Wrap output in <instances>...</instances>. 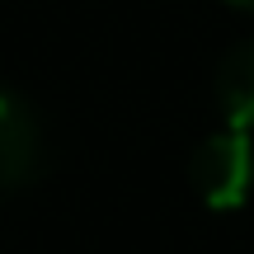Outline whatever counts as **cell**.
Segmentation results:
<instances>
[{"instance_id":"3","label":"cell","mask_w":254,"mask_h":254,"mask_svg":"<svg viewBox=\"0 0 254 254\" xmlns=\"http://www.w3.org/2000/svg\"><path fill=\"white\" fill-rule=\"evenodd\" d=\"M217 104L226 127L254 132V43H240L217 71Z\"/></svg>"},{"instance_id":"2","label":"cell","mask_w":254,"mask_h":254,"mask_svg":"<svg viewBox=\"0 0 254 254\" xmlns=\"http://www.w3.org/2000/svg\"><path fill=\"white\" fill-rule=\"evenodd\" d=\"M43 165V132L38 118L14 99V94H0V193L28 184Z\"/></svg>"},{"instance_id":"4","label":"cell","mask_w":254,"mask_h":254,"mask_svg":"<svg viewBox=\"0 0 254 254\" xmlns=\"http://www.w3.org/2000/svg\"><path fill=\"white\" fill-rule=\"evenodd\" d=\"M231 5H240V9H254V0H231Z\"/></svg>"},{"instance_id":"1","label":"cell","mask_w":254,"mask_h":254,"mask_svg":"<svg viewBox=\"0 0 254 254\" xmlns=\"http://www.w3.org/2000/svg\"><path fill=\"white\" fill-rule=\"evenodd\" d=\"M193 189L207 202L212 212H236L250 202L254 193V132L226 127V132H212L207 141L193 151Z\"/></svg>"}]
</instances>
